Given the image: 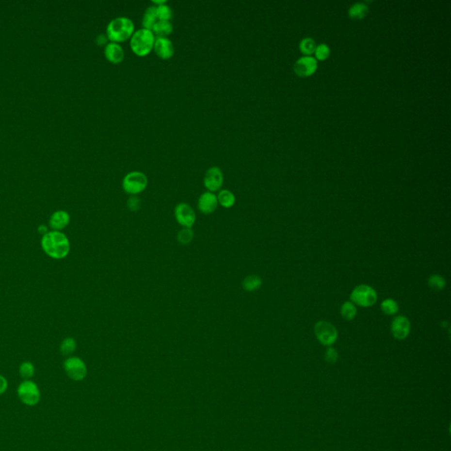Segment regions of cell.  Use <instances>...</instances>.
I'll return each instance as SVG.
<instances>
[{
    "mask_svg": "<svg viewBox=\"0 0 451 451\" xmlns=\"http://www.w3.org/2000/svg\"><path fill=\"white\" fill-rule=\"evenodd\" d=\"M331 54V49L327 44H321L317 46V48L315 50V55H316V59L323 61L326 60L327 58L330 57Z\"/></svg>",
    "mask_w": 451,
    "mask_h": 451,
    "instance_id": "cell-30",
    "label": "cell"
},
{
    "mask_svg": "<svg viewBox=\"0 0 451 451\" xmlns=\"http://www.w3.org/2000/svg\"><path fill=\"white\" fill-rule=\"evenodd\" d=\"M152 3L155 5H163V4H167V0H153Z\"/></svg>",
    "mask_w": 451,
    "mask_h": 451,
    "instance_id": "cell-36",
    "label": "cell"
},
{
    "mask_svg": "<svg viewBox=\"0 0 451 451\" xmlns=\"http://www.w3.org/2000/svg\"><path fill=\"white\" fill-rule=\"evenodd\" d=\"M155 35L152 30L138 29L131 35L130 47L134 54L139 57H145L154 49Z\"/></svg>",
    "mask_w": 451,
    "mask_h": 451,
    "instance_id": "cell-3",
    "label": "cell"
},
{
    "mask_svg": "<svg viewBox=\"0 0 451 451\" xmlns=\"http://www.w3.org/2000/svg\"><path fill=\"white\" fill-rule=\"evenodd\" d=\"M173 30V25L169 20H157L152 29L155 37H168Z\"/></svg>",
    "mask_w": 451,
    "mask_h": 451,
    "instance_id": "cell-17",
    "label": "cell"
},
{
    "mask_svg": "<svg viewBox=\"0 0 451 451\" xmlns=\"http://www.w3.org/2000/svg\"><path fill=\"white\" fill-rule=\"evenodd\" d=\"M37 231H38L39 234L43 236V235L48 233V231H49V227H48V226L41 224V225L39 226L38 227H37Z\"/></svg>",
    "mask_w": 451,
    "mask_h": 451,
    "instance_id": "cell-35",
    "label": "cell"
},
{
    "mask_svg": "<svg viewBox=\"0 0 451 451\" xmlns=\"http://www.w3.org/2000/svg\"><path fill=\"white\" fill-rule=\"evenodd\" d=\"M219 206L217 195L213 192H206L201 194L197 201V208L205 215L211 214Z\"/></svg>",
    "mask_w": 451,
    "mask_h": 451,
    "instance_id": "cell-12",
    "label": "cell"
},
{
    "mask_svg": "<svg viewBox=\"0 0 451 451\" xmlns=\"http://www.w3.org/2000/svg\"><path fill=\"white\" fill-rule=\"evenodd\" d=\"M194 237V233L192 228L183 227L177 234V241L180 244L188 245L192 242Z\"/></svg>",
    "mask_w": 451,
    "mask_h": 451,
    "instance_id": "cell-27",
    "label": "cell"
},
{
    "mask_svg": "<svg viewBox=\"0 0 451 451\" xmlns=\"http://www.w3.org/2000/svg\"><path fill=\"white\" fill-rule=\"evenodd\" d=\"M351 300L360 307H370L377 300V294L370 286L360 285L356 287L351 294Z\"/></svg>",
    "mask_w": 451,
    "mask_h": 451,
    "instance_id": "cell-7",
    "label": "cell"
},
{
    "mask_svg": "<svg viewBox=\"0 0 451 451\" xmlns=\"http://www.w3.org/2000/svg\"><path fill=\"white\" fill-rule=\"evenodd\" d=\"M317 69V60L310 56L299 58L293 66V71L301 78L311 76L316 72Z\"/></svg>",
    "mask_w": 451,
    "mask_h": 451,
    "instance_id": "cell-11",
    "label": "cell"
},
{
    "mask_svg": "<svg viewBox=\"0 0 451 451\" xmlns=\"http://www.w3.org/2000/svg\"><path fill=\"white\" fill-rule=\"evenodd\" d=\"M263 284L262 278L258 275H250L247 276L242 281V288L245 291L248 292H254L256 290L259 289Z\"/></svg>",
    "mask_w": 451,
    "mask_h": 451,
    "instance_id": "cell-20",
    "label": "cell"
},
{
    "mask_svg": "<svg viewBox=\"0 0 451 451\" xmlns=\"http://www.w3.org/2000/svg\"><path fill=\"white\" fill-rule=\"evenodd\" d=\"M382 310L386 315H394L399 311V305L392 299H386L381 305Z\"/></svg>",
    "mask_w": 451,
    "mask_h": 451,
    "instance_id": "cell-28",
    "label": "cell"
},
{
    "mask_svg": "<svg viewBox=\"0 0 451 451\" xmlns=\"http://www.w3.org/2000/svg\"><path fill=\"white\" fill-rule=\"evenodd\" d=\"M108 41H109V39H108L106 34H99V35L97 36V38H96V42H97V44H99V45H105L106 46L107 44H109Z\"/></svg>",
    "mask_w": 451,
    "mask_h": 451,
    "instance_id": "cell-34",
    "label": "cell"
},
{
    "mask_svg": "<svg viewBox=\"0 0 451 451\" xmlns=\"http://www.w3.org/2000/svg\"><path fill=\"white\" fill-rule=\"evenodd\" d=\"M127 207L128 209L131 211H139L141 207V200L139 197L136 196H131V197L127 200Z\"/></svg>",
    "mask_w": 451,
    "mask_h": 451,
    "instance_id": "cell-31",
    "label": "cell"
},
{
    "mask_svg": "<svg viewBox=\"0 0 451 451\" xmlns=\"http://www.w3.org/2000/svg\"><path fill=\"white\" fill-rule=\"evenodd\" d=\"M63 368L68 377L72 381L80 382L87 377V365L80 357L69 356L64 361Z\"/></svg>",
    "mask_w": 451,
    "mask_h": 451,
    "instance_id": "cell-6",
    "label": "cell"
},
{
    "mask_svg": "<svg viewBox=\"0 0 451 451\" xmlns=\"http://www.w3.org/2000/svg\"><path fill=\"white\" fill-rule=\"evenodd\" d=\"M317 48V44L315 40L310 37H306L301 41L300 43V49L303 54L306 56H310L313 53H315V50Z\"/></svg>",
    "mask_w": 451,
    "mask_h": 451,
    "instance_id": "cell-24",
    "label": "cell"
},
{
    "mask_svg": "<svg viewBox=\"0 0 451 451\" xmlns=\"http://www.w3.org/2000/svg\"><path fill=\"white\" fill-rule=\"evenodd\" d=\"M428 285L430 288H433L434 290H442L445 288V279L442 278L440 275H433L430 278H428Z\"/></svg>",
    "mask_w": 451,
    "mask_h": 451,
    "instance_id": "cell-29",
    "label": "cell"
},
{
    "mask_svg": "<svg viewBox=\"0 0 451 451\" xmlns=\"http://www.w3.org/2000/svg\"><path fill=\"white\" fill-rule=\"evenodd\" d=\"M356 314H357V309H356L354 304H353L350 302H347L342 305L341 316L345 320H347V321L353 320L355 317Z\"/></svg>",
    "mask_w": 451,
    "mask_h": 451,
    "instance_id": "cell-25",
    "label": "cell"
},
{
    "mask_svg": "<svg viewBox=\"0 0 451 451\" xmlns=\"http://www.w3.org/2000/svg\"><path fill=\"white\" fill-rule=\"evenodd\" d=\"M411 324L405 317L399 316L391 323V332L397 339H404L409 335Z\"/></svg>",
    "mask_w": 451,
    "mask_h": 451,
    "instance_id": "cell-15",
    "label": "cell"
},
{
    "mask_svg": "<svg viewBox=\"0 0 451 451\" xmlns=\"http://www.w3.org/2000/svg\"><path fill=\"white\" fill-rule=\"evenodd\" d=\"M368 5H365L364 3H355L351 6L348 15L351 19H361L368 15Z\"/></svg>",
    "mask_w": 451,
    "mask_h": 451,
    "instance_id": "cell-21",
    "label": "cell"
},
{
    "mask_svg": "<svg viewBox=\"0 0 451 451\" xmlns=\"http://www.w3.org/2000/svg\"><path fill=\"white\" fill-rule=\"evenodd\" d=\"M71 222V215L64 210H57L51 213L48 219V226L50 230L63 231Z\"/></svg>",
    "mask_w": 451,
    "mask_h": 451,
    "instance_id": "cell-13",
    "label": "cell"
},
{
    "mask_svg": "<svg viewBox=\"0 0 451 451\" xmlns=\"http://www.w3.org/2000/svg\"><path fill=\"white\" fill-rule=\"evenodd\" d=\"M154 50L159 58L165 60L172 58L175 53L173 43L168 37H155Z\"/></svg>",
    "mask_w": 451,
    "mask_h": 451,
    "instance_id": "cell-14",
    "label": "cell"
},
{
    "mask_svg": "<svg viewBox=\"0 0 451 451\" xmlns=\"http://www.w3.org/2000/svg\"><path fill=\"white\" fill-rule=\"evenodd\" d=\"M338 352H337L334 348H328L326 352H325V354H324V359L326 360L328 363L330 364H334L338 360Z\"/></svg>",
    "mask_w": 451,
    "mask_h": 451,
    "instance_id": "cell-32",
    "label": "cell"
},
{
    "mask_svg": "<svg viewBox=\"0 0 451 451\" xmlns=\"http://www.w3.org/2000/svg\"><path fill=\"white\" fill-rule=\"evenodd\" d=\"M41 247L48 258L64 259L71 251V242L63 231L49 230L41 238Z\"/></svg>",
    "mask_w": 451,
    "mask_h": 451,
    "instance_id": "cell-1",
    "label": "cell"
},
{
    "mask_svg": "<svg viewBox=\"0 0 451 451\" xmlns=\"http://www.w3.org/2000/svg\"><path fill=\"white\" fill-rule=\"evenodd\" d=\"M104 56L112 64H120L125 58V50L119 44L109 43L104 48Z\"/></svg>",
    "mask_w": 451,
    "mask_h": 451,
    "instance_id": "cell-16",
    "label": "cell"
},
{
    "mask_svg": "<svg viewBox=\"0 0 451 451\" xmlns=\"http://www.w3.org/2000/svg\"><path fill=\"white\" fill-rule=\"evenodd\" d=\"M76 349H77V342L71 337L64 338L59 346V350H60L61 354L64 356H68V357L72 355Z\"/></svg>",
    "mask_w": 451,
    "mask_h": 451,
    "instance_id": "cell-22",
    "label": "cell"
},
{
    "mask_svg": "<svg viewBox=\"0 0 451 451\" xmlns=\"http://www.w3.org/2000/svg\"><path fill=\"white\" fill-rule=\"evenodd\" d=\"M134 32L135 25L132 19L124 16L111 19L106 29V35L109 41L119 44L130 39Z\"/></svg>",
    "mask_w": 451,
    "mask_h": 451,
    "instance_id": "cell-2",
    "label": "cell"
},
{
    "mask_svg": "<svg viewBox=\"0 0 451 451\" xmlns=\"http://www.w3.org/2000/svg\"><path fill=\"white\" fill-rule=\"evenodd\" d=\"M218 203L226 209H229L235 206L236 198L235 194L229 190H221L217 195Z\"/></svg>",
    "mask_w": 451,
    "mask_h": 451,
    "instance_id": "cell-18",
    "label": "cell"
},
{
    "mask_svg": "<svg viewBox=\"0 0 451 451\" xmlns=\"http://www.w3.org/2000/svg\"><path fill=\"white\" fill-rule=\"evenodd\" d=\"M156 6V15L158 20H170L173 16V11L171 7L167 4L155 5Z\"/></svg>",
    "mask_w": 451,
    "mask_h": 451,
    "instance_id": "cell-26",
    "label": "cell"
},
{
    "mask_svg": "<svg viewBox=\"0 0 451 451\" xmlns=\"http://www.w3.org/2000/svg\"><path fill=\"white\" fill-rule=\"evenodd\" d=\"M17 395L19 401L27 406L38 404L42 399V393L37 384L33 380H23L18 385Z\"/></svg>",
    "mask_w": 451,
    "mask_h": 451,
    "instance_id": "cell-4",
    "label": "cell"
},
{
    "mask_svg": "<svg viewBox=\"0 0 451 451\" xmlns=\"http://www.w3.org/2000/svg\"><path fill=\"white\" fill-rule=\"evenodd\" d=\"M148 185L147 177L140 171H131L123 179V190L130 196H137L144 192Z\"/></svg>",
    "mask_w": 451,
    "mask_h": 451,
    "instance_id": "cell-5",
    "label": "cell"
},
{
    "mask_svg": "<svg viewBox=\"0 0 451 451\" xmlns=\"http://www.w3.org/2000/svg\"><path fill=\"white\" fill-rule=\"evenodd\" d=\"M175 217L182 227L192 228L196 222V213L187 203H179L175 208Z\"/></svg>",
    "mask_w": 451,
    "mask_h": 451,
    "instance_id": "cell-9",
    "label": "cell"
},
{
    "mask_svg": "<svg viewBox=\"0 0 451 451\" xmlns=\"http://www.w3.org/2000/svg\"><path fill=\"white\" fill-rule=\"evenodd\" d=\"M224 182V176L221 168L216 166L208 168L204 177V185L207 192H216L221 191Z\"/></svg>",
    "mask_w": 451,
    "mask_h": 451,
    "instance_id": "cell-10",
    "label": "cell"
},
{
    "mask_svg": "<svg viewBox=\"0 0 451 451\" xmlns=\"http://www.w3.org/2000/svg\"><path fill=\"white\" fill-rule=\"evenodd\" d=\"M8 389V381L4 375L0 374V396L6 392Z\"/></svg>",
    "mask_w": 451,
    "mask_h": 451,
    "instance_id": "cell-33",
    "label": "cell"
},
{
    "mask_svg": "<svg viewBox=\"0 0 451 451\" xmlns=\"http://www.w3.org/2000/svg\"><path fill=\"white\" fill-rule=\"evenodd\" d=\"M315 334L319 342L324 346H331L336 342L338 338L336 328L325 321L317 322L315 326Z\"/></svg>",
    "mask_w": 451,
    "mask_h": 451,
    "instance_id": "cell-8",
    "label": "cell"
},
{
    "mask_svg": "<svg viewBox=\"0 0 451 451\" xmlns=\"http://www.w3.org/2000/svg\"><path fill=\"white\" fill-rule=\"evenodd\" d=\"M19 374L24 380H30L35 374V367L31 361H23L19 367Z\"/></svg>",
    "mask_w": 451,
    "mask_h": 451,
    "instance_id": "cell-23",
    "label": "cell"
},
{
    "mask_svg": "<svg viewBox=\"0 0 451 451\" xmlns=\"http://www.w3.org/2000/svg\"><path fill=\"white\" fill-rule=\"evenodd\" d=\"M157 15H156V6L155 5H150L145 11L143 19H142V27L143 29H149L152 30L154 25L156 23Z\"/></svg>",
    "mask_w": 451,
    "mask_h": 451,
    "instance_id": "cell-19",
    "label": "cell"
}]
</instances>
